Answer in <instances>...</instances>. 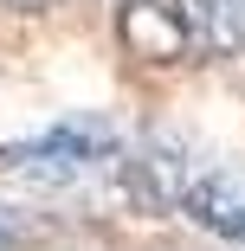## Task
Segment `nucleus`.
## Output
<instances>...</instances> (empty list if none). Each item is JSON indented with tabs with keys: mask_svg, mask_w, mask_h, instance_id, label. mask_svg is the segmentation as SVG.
<instances>
[{
	"mask_svg": "<svg viewBox=\"0 0 245 251\" xmlns=\"http://www.w3.org/2000/svg\"><path fill=\"white\" fill-rule=\"evenodd\" d=\"M7 7H26V13H45V7H58V0H7Z\"/></svg>",
	"mask_w": 245,
	"mask_h": 251,
	"instance_id": "obj_6",
	"label": "nucleus"
},
{
	"mask_svg": "<svg viewBox=\"0 0 245 251\" xmlns=\"http://www.w3.org/2000/svg\"><path fill=\"white\" fill-rule=\"evenodd\" d=\"M207 52H245V0H207Z\"/></svg>",
	"mask_w": 245,
	"mask_h": 251,
	"instance_id": "obj_5",
	"label": "nucleus"
},
{
	"mask_svg": "<svg viewBox=\"0 0 245 251\" xmlns=\"http://www.w3.org/2000/svg\"><path fill=\"white\" fill-rule=\"evenodd\" d=\"M116 32L142 65H187L193 52H207V0H123Z\"/></svg>",
	"mask_w": 245,
	"mask_h": 251,
	"instance_id": "obj_1",
	"label": "nucleus"
},
{
	"mask_svg": "<svg viewBox=\"0 0 245 251\" xmlns=\"http://www.w3.org/2000/svg\"><path fill=\"white\" fill-rule=\"evenodd\" d=\"M116 148V129L110 123H58L52 135H32V142H7L0 148V174H78L90 161H104Z\"/></svg>",
	"mask_w": 245,
	"mask_h": 251,
	"instance_id": "obj_2",
	"label": "nucleus"
},
{
	"mask_svg": "<svg viewBox=\"0 0 245 251\" xmlns=\"http://www.w3.org/2000/svg\"><path fill=\"white\" fill-rule=\"evenodd\" d=\"M187 187H193V174H187V161L174 155L168 142H149V148L129 161V193L142 200V206H168V200H187Z\"/></svg>",
	"mask_w": 245,
	"mask_h": 251,
	"instance_id": "obj_4",
	"label": "nucleus"
},
{
	"mask_svg": "<svg viewBox=\"0 0 245 251\" xmlns=\"http://www.w3.org/2000/svg\"><path fill=\"white\" fill-rule=\"evenodd\" d=\"M0 238H7V219H0Z\"/></svg>",
	"mask_w": 245,
	"mask_h": 251,
	"instance_id": "obj_7",
	"label": "nucleus"
},
{
	"mask_svg": "<svg viewBox=\"0 0 245 251\" xmlns=\"http://www.w3.org/2000/svg\"><path fill=\"white\" fill-rule=\"evenodd\" d=\"M181 206H187L193 226H207V232L245 245V180H239V174H200V180L187 187Z\"/></svg>",
	"mask_w": 245,
	"mask_h": 251,
	"instance_id": "obj_3",
	"label": "nucleus"
}]
</instances>
